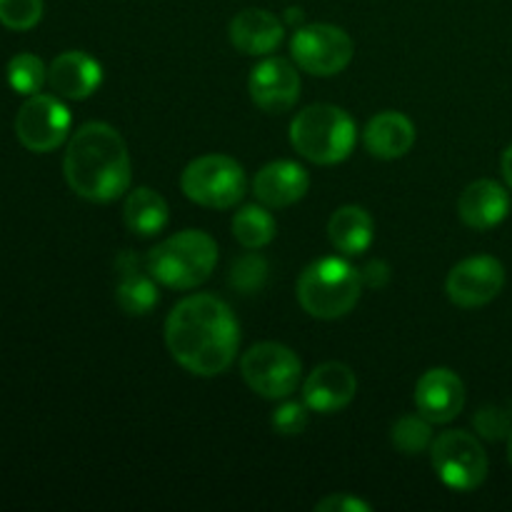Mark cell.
<instances>
[{
	"mask_svg": "<svg viewBox=\"0 0 512 512\" xmlns=\"http://www.w3.org/2000/svg\"><path fill=\"white\" fill-rule=\"evenodd\" d=\"M180 188L185 198L195 205L213 210H228L243 200L248 190L243 165L230 155H200L180 175Z\"/></svg>",
	"mask_w": 512,
	"mask_h": 512,
	"instance_id": "cell-6",
	"label": "cell"
},
{
	"mask_svg": "<svg viewBox=\"0 0 512 512\" xmlns=\"http://www.w3.org/2000/svg\"><path fill=\"white\" fill-rule=\"evenodd\" d=\"M103 83V68L83 50H65L50 63L48 85L68 100H85Z\"/></svg>",
	"mask_w": 512,
	"mask_h": 512,
	"instance_id": "cell-17",
	"label": "cell"
},
{
	"mask_svg": "<svg viewBox=\"0 0 512 512\" xmlns=\"http://www.w3.org/2000/svg\"><path fill=\"white\" fill-rule=\"evenodd\" d=\"M355 140V120L338 105H310L290 123V145L315 165H338L348 160Z\"/></svg>",
	"mask_w": 512,
	"mask_h": 512,
	"instance_id": "cell-3",
	"label": "cell"
},
{
	"mask_svg": "<svg viewBox=\"0 0 512 512\" xmlns=\"http://www.w3.org/2000/svg\"><path fill=\"white\" fill-rule=\"evenodd\" d=\"M298 303L310 318L338 320L358 305L363 293L360 270L343 258H320L298 278Z\"/></svg>",
	"mask_w": 512,
	"mask_h": 512,
	"instance_id": "cell-5",
	"label": "cell"
},
{
	"mask_svg": "<svg viewBox=\"0 0 512 512\" xmlns=\"http://www.w3.org/2000/svg\"><path fill=\"white\" fill-rule=\"evenodd\" d=\"M358 393V378L345 363H323L305 378L303 403L313 413H338L348 408Z\"/></svg>",
	"mask_w": 512,
	"mask_h": 512,
	"instance_id": "cell-14",
	"label": "cell"
},
{
	"mask_svg": "<svg viewBox=\"0 0 512 512\" xmlns=\"http://www.w3.org/2000/svg\"><path fill=\"white\" fill-rule=\"evenodd\" d=\"M415 405L430 423H453L465 405V385L450 368H433L415 385Z\"/></svg>",
	"mask_w": 512,
	"mask_h": 512,
	"instance_id": "cell-13",
	"label": "cell"
},
{
	"mask_svg": "<svg viewBox=\"0 0 512 512\" xmlns=\"http://www.w3.org/2000/svg\"><path fill=\"white\" fill-rule=\"evenodd\" d=\"M310 188V175L303 165L293 160H275L260 168L253 180V193L265 208H290L305 198Z\"/></svg>",
	"mask_w": 512,
	"mask_h": 512,
	"instance_id": "cell-16",
	"label": "cell"
},
{
	"mask_svg": "<svg viewBox=\"0 0 512 512\" xmlns=\"http://www.w3.org/2000/svg\"><path fill=\"white\" fill-rule=\"evenodd\" d=\"M230 43L245 55H270L283 43V23L265 8H245L230 20Z\"/></svg>",
	"mask_w": 512,
	"mask_h": 512,
	"instance_id": "cell-19",
	"label": "cell"
},
{
	"mask_svg": "<svg viewBox=\"0 0 512 512\" xmlns=\"http://www.w3.org/2000/svg\"><path fill=\"white\" fill-rule=\"evenodd\" d=\"M145 263L165 288L193 290L205 283L218 265V243L203 230H180L155 245Z\"/></svg>",
	"mask_w": 512,
	"mask_h": 512,
	"instance_id": "cell-4",
	"label": "cell"
},
{
	"mask_svg": "<svg viewBox=\"0 0 512 512\" xmlns=\"http://www.w3.org/2000/svg\"><path fill=\"white\" fill-rule=\"evenodd\" d=\"M473 423H475V430H478V433L488 440H500V438H505V435L512 433L510 415L505 413V410L493 408V405L480 410V413L473 418Z\"/></svg>",
	"mask_w": 512,
	"mask_h": 512,
	"instance_id": "cell-29",
	"label": "cell"
},
{
	"mask_svg": "<svg viewBox=\"0 0 512 512\" xmlns=\"http://www.w3.org/2000/svg\"><path fill=\"white\" fill-rule=\"evenodd\" d=\"M115 273H118V285H115V300L125 315H148L158 305V280L148 270V263L140 260L133 250H123L115 258Z\"/></svg>",
	"mask_w": 512,
	"mask_h": 512,
	"instance_id": "cell-15",
	"label": "cell"
},
{
	"mask_svg": "<svg viewBox=\"0 0 512 512\" xmlns=\"http://www.w3.org/2000/svg\"><path fill=\"white\" fill-rule=\"evenodd\" d=\"M295 18H298V20L303 18V10H300V8H290V10H288V20H290V23H293Z\"/></svg>",
	"mask_w": 512,
	"mask_h": 512,
	"instance_id": "cell-33",
	"label": "cell"
},
{
	"mask_svg": "<svg viewBox=\"0 0 512 512\" xmlns=\"http://www.w3.org/2000/svg\"><path fill=\"white\" fill-rule=\"evenodd\" d=\"M240 373L253 393L268 400H285L295 393L303 365L290 348L280 343H258L240 360Z\"/></svg>",
	"mask_w": 512,
	"mask_h": 512,
	"instance_id": "cell-9",
	"label": "cell"
},
{
	"mask_svg": "<svg viewBox=\"0 0 512 512\" xmlns=\"http://www.w3.org/2000/svg\"><path fill=\"white\" fill-rule=\"evenodd\" d=\"M430 460L438 478L458 493H470L488 478V455L480 440L465 430L438 435L430 445Z\"/></svg>",
	"mask_w": 512,
	"mask_h": 512,
	"instance_id": "cell-7",
	"label": "cell"
},
{
	"mask_svg": "<svg viewBox=\"0 0 512 512\" xmlns=\"http://www.w3.org/2000/svg\"><path fill=\"white\" fill-rule=\"evenodd\" d=\"M355 45L343 28L330 23L303 25L290 40V55L300 70L318 78L343 73L350 65Z\"/></svg>",
	"mask_w": 512,
	"mask_h": 512,
	"instance_id": "cell-8",
	"label": "cell"
},
{
	"mask_svg": "<svg viewBox=\"0 0 512 512\" xmlns=\"http://www.w3.org/2000/svg\"><path fill=\"white\" fill-rule=\"evenodd\" d=\"M390 440L405 455H420L433 445V423L423 415H403L390 430Z\"/></svg>",
	"mask_w": 512,
	"mask_h": 512,
	"instance_id": "cell-24",
	"label": "cell"
},
{
	"mask_svg": "<svg viewBox=\"0 0 512 512\" xmlns=\"http://www.w3.org/2000/svg\"><path fill=\"white\" fill-rule=\"evenodd\" d=\"M170 210L163 195L158 190L140 185V188L130 190L128 198L123 203V220L128 230L138 238H153V235L163 233L168 225Z\"/></svg>",
	"mask_w": 512,
	"mask_h": 512,
	"instance_id": "cell-22",
	"label": "cell"
},
{
	"mask_svg": "<svg viewBox=\"0 0 512 512\" xmlns=\"http://www.w3.org/2000/svg\"><path fill=\"white\" fill-rule=\"evenodd\" d=\"M5 75H8L10 88L18 95H25V98L40 93V88L48 83V68L33 53H18L15 58H10Z\"/></svg>",
	"mask_w": 512,
	"mask_h": 512,
	"instance_id": "cell-25",
	"label": "cell"
},
{
	"mask_svg": "<svg viewBox=\"0 0 512 512\" xmlns=\"http://www.w3.org/2000/svg\"><path fill=\"white\" fill-rule=\"evenodd\" d=\"M508 460H510V465H512V433H510V438H508Z\"/></svg>",
	"mask_w": 512,
	"mask_h": 512,
	"instance_id": "cell-34",
	"label": "cell"
},
{
	"mask_svg": "<svg viewBox=\"0 0 512 512\" xmlns=\"http://www.w3.org/2000/svg\"><path fill=\"white\" fill-rule=\"evenodd\" d=\"M360 278H363V285H368V288H383L390 278V268L383 260H373V263H368L360 270Z\"/></svg>",
	"mask_w": 512,
	"mask_h": 512,
	"instance_id": "cell-31",
	"label": "cell"
},
{
	"mask_svg": "<svg viewBox=\"0 0 512 512\" xmlns=\"http://www.w3.org/2000/svg\"><path fill=\"white\" fill-rule=\"evenodd\" d=\"M505 285V268L493 255H473L450 270L445 280L450 303L458 308H483L493 303Z\"/></svg>",
	"mask_w": 512,
	"mask_h": 512,
	"instance_id": "cell-11",
	"label": "cell"
},
{
	"mask_svg": "<svg viewBox=\"0 0 512 512\" xmlns=\"http://www.w3.org/2000/svg\"><path fill=\"white\" fill-rule=\"evenodd\" d=\"M363 145L373 158L398 160L415 145V125L398 110H383L368 120L363 130Z\"/></svg>",
	"mask_w": 512,
	"mask_h": 512,
	"instance_id": "cell-20",
	"label": "cell"
},
{
	"mask_svg": "<svg viewBox=\"0 0 512 512\" xmlns=\"http://www.w3.org/2000/svg\"><path fill=\"white\" fill-rule=\"evenodd\" d=\"M65 183L90 203H110L133 183L128 145L108 123H85L70 138L63 158Z\"/></svg>",
	"mask_w": 512,
	"mask_h": 512,
	"instance_id": "cell-2",
	"label": "cell"
},
{
	"mask_svg": "<svg viewBox=\"0 0 512 512\" xmlns=\"http://www.w3.org/2000/svg\"><path fill=\"white\" fill-rule=\"evenodd\" d=\"M275 233H278V223H275L270 208H265L263 203L243 205V208L233 215V235L243 248H265L268 243H273Z\"/></svg>",
	"mask_w": 512,
	"mask_h": 512,
	"instance_id": "cell-23",
	"label": "cell"
},
{
	"mask_svg": "<svg viewBox=\"0 0 512 512\" xmlns=\"http://www.w3.org/2000/svg\"><path fill=\"white\" fill-rule=\"evenodd\" d=\"M318 512H370V505L365 500L355 498L350 493H340V495H328L325 500H320L315 505Z\"/></svg>",
	"mask_w": 512,
	"mask_h": 512,
	"instance_id": "cell-30",
	"label": "cell"
},
{
	"mask_svg": "<svg viewBox=\"0 0 512 512\" xmlns=\"http://www.w3.org/2000/svg\"><path fill=\"white\" fill-rule=\"evenodd\" d=\"M500 168H503L505 183H508L512 188V145L503 153V163H500Z\"/></svg>",
	"mask_w": 512,
	"mask_h": 512,
	"instance_id": "cell-32",
	"label": "cell"
},
{
	"mask_svg": "<svg viewBox=\"0 0 512 512\" xmlns=\"http://www.w3.org/2000/svg\"><path fill=\"white\" fill-rule=\"evenodd\" d=\"M70 110L55 95H28L15 115V135L30 153H53L68 140Z\"/></svg>",
	"mask_w": 512,
	"mask_h": 512,
	"instance_id": "cell-10",
	"label": "cell"
},
{
	"mask_svg": "<svg viewBox=\"0 0 512 512\" xmlns=\"http://www.w3.org/2000/svg\"><path fill=\"white\" fill-rule=\"evenodd\" d=\"M265 280H268V263L258 253L243 255L240 260H235L233 270H230V285L245 295L263 290Z\"/></svg>",
	"mask_w": 512,
	"mask_h": 512,
	"instance_id": "cell-26",
	"label": "cell"
},
{
	"mask_svg": "<svg viewBox=\"0 0 512 512\" xmlns=\"http://www.w3.org/2000/svg\"><path fill=\"white\" fill-rule=\"evenodd\" d=\"M308 405L305 403H283L275 408L273 418V430L278 435H285V438H293V435H300L305 428H308Z\"/></svg>",
	"mask_w": 512,
	"mask_h": 512,
	"instance_id": "cell-28",
	"label": "cell"
},
{
	"mask_svg": "<svg viewBox=\"0 0 512 512\" xmlns=\"http://www.w3.org/2000/svg\"><path fill=\"white\" fill-rule=\"evenodd\" d=\"M43 18V0H0V23L10 30H30Z\"/></svg>",
	"mask_w": 512,
	"mask_h": 512,
	"instance_id": "cell-27",
	"label": "cell"
},
{
	"mask_svg": "<svg viewBox=\"0 0 512 512\" xmlns=\"http://www.w3.org/2000/svg\"><path fill=\"white\" fill-rule=\"evenodd\" d=\"M250 100L263 113H288L300 98V75L285 58H265L250 70Z\"/></svg>",
	"mask_w": 512,
	"mask_h": 512,
	"instance_id": "cell-12",
	"label": "cell"
},
{
	"mask_svg": "<svg viewBox=\"0 0 512 512\" xmlns=\"http://www.w3.org/2000/svg\"><path fill=\"white\" fill-rule=\"evenodd\" d=\"M165 345L180 368L198 378H215L235 363L240 325L225 300L210 293L188 295L165 320Z\"/></svg>",
	"mask_w": 512,
	"mask_h": 512,
	"instance_id": "cell-1",
	"label": "cell"
},
{
	"mask_svg": "<svg viewBox=\"0 0 512 512\" xmlns=\"http://www.w3.org/2000/svg\"><path fill=\"white\" fill-rule=\"evenodd\" d=\"M328 238L333 248L343 255H360L373 245L375 223L360 205H343L328 223Z\"/></svg>",
	"mask_w": 512,
	"mask_h": 512,
	"instance_id": "cell-21",
	"label": "cell"
},
{
	"mask_svg": "<svg viewBox=\"0 0 512 512\" xmlns=\"http://www.w3.org/2000/svg\"><path fill=\"white\" fill-rule=\"evenodd\" d=\"M510 195L498 180H475L463 190L458 200V215L468 228L493 230L508 218Z\"/></svg>",
	"mask_w": 512,
	"mask_h": 512,
	"instance_id": "cell-18",
	"label": "cell"
}]
</instances>
